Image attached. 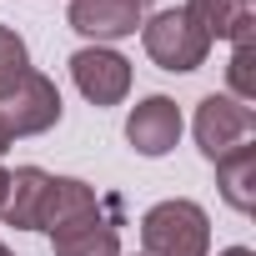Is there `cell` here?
<instances>
[{"label":"cell","instance_id":"12","mask_svg":"<svg viewBox=\"0 0 256 256\" xmlns=\"http://www.w3.org/2000/svg\"><path fill=\"white\" fill-rule=\"evenodd\" d=\"M26 70H30V50H26V40H20L10 26H0V100L20 86Z\"/></svg>","mask_w":256,"mask_h":256},{"label":"cell","instance_id":"16","mask_svg":"<svg viewBox=\"0 0 256 256\" xmlns=\"http://www.w3.org/2000/svg\"><path fill=\"white\" fill-rule=\"evenodd\" d=\"M6 191H10V171L0 166V206H6Z\"/></svg>","mask_w":256,"mask_h":256},{"label":"cell","instance_id":"14","mask_svg":"<svg viewBox=\"0 0 256 256\" xmlns=\"http://www.w3.org/2000/svg\"><path fill=\"white\" fill-rule=\"evenodd\" d=\"M216 256H256L251 246H226V251H216Z\"/></svg>","mask_w":256,"mask_h":256},{"label":"cell","instance_id":"3","mask_svg":"<svg viewBox=\"0 0 256 256\" xmlns=\"http://www.w3.org/2000/svg\"><path fill=\"white\" fill-rule=\"evenodd\" d=\"M141 46H146V56H151L161 70H171V76H186V70L206 66V56H211L206 30H201L181 6L156 10L151 20H141Z\"/></svg>","mask_w":256,"mask_h":256},{"label":"cell","instance_id":"17","mask_svg":"<svg viewBox=\"0 0 256 256\" xmlns=\"http://www.w3.org/2000/svg\"><path fill=\"white\" fill-rule=\"evenodd\" d=\"M0 256H10V246H6V241H0Z\"/></svg>","mask_w":256,"mask_h":256},{"label":"cell","instance_id":"13","mask_svg":"<svg viewBox=\"0 0 256 256\" xmlns=\"http://www.w3.org/2000/svg\"><path fill=\"white\" fill-rule=\"evenodd\" d=\"M231 46H236V50H231V70H226V76H231V96L246 106V100L256 96V80H251V36H246V40H231Z\"/></svg>","mask_w":256,"mask_h":256},{"label":"cell","instance_id":"10","mask_svg":"<svg viewBox=\"0 0 256 256\" xmlns=\"http://www.w3.org/2000/svg\"><path fill=\"white\" fill-rule=\"evenodd\" d=\"M181 10L206 30V40H246L256 20V0H186Z\"/></svg>","mask_w":256,"mask_h":256},{"label":"cell","instance_id":"8","mask_svg":"<svg viewBox=\"0 0 256 256\" xmlns=\"http://www.w3.org/2000/svg\"><path fill=\"white\" fill-rule=\"evenodd\" d=\"M50 191H56V176L50 171H40V166L10 171V191H6V206H0V221L16 226V231H46Z\"/></svg>","mask_w":256,"mask_h":256},{"label":"cell","instance_id":"7","mask_svg":"<svg viewBox=\"0 0 256 256\" xmlns=\"http://www.w3.org/2000/svg\"><path fill=\"white\" fill-rule=\"evenodd\" d=\"M126 141H131L136 156H166L176 151L181 141V106L171 96H146L131 106V116H126Z\"/></svg>","mask_w":256,"mask_h":256},{"label":"cell","instance_id":"18","mask_svg":"<svg viewBox=\"0 0 256 256\" xmlns=\"http://www.w3.org/2000/svg\"><path fill=\"white\" fill-rule=\"evenodd\" d=\"M136 6H146V0H136Z\"/></svg>","mask_w":256,"mask_h":256},{"label":"cell","instance_id":"2","mask_svg":"<svg viewBox=\"0 0 256 256\" xmlns=\"http://www.w3.org/2000/svg\"><path fill=\"white\" fill-rule=\"evenodd\" d=\"M206 251H211V221L196 201L171 196L141 216V256H206Z\"/></svg>","mask_w":256,"mask_h":256},{"label":"cell","instance_id":"9","mask_svg":"<svg viewBox=\"0 0 256 256\" xmlns=\"http://www.w3.org/2000/svg\"><path fill=\"white\" fill-rule=\"evenodd\" d=\"M70 30L86 40H126L141 30V6L136 0H70Z\"/></svg>","mask_w":256,"mask_h":256},{"label":"cell","instance_id":"6","mask_svg":"<svg viewBox=\"0 0 256 256\" xmlns=\"http://www.w3.org/2000/svg\"><path fill=\"white\" fill-rule=\"evenodd\" d=\"M70 80L90 106H120L131 96V60L110 46H80L70 56Z\"/></svg>","mask_w":256,"mask_h":256},{"label":"cell","instance_id":"4","mask_svg":"<svg viewBox=\"0 0 256 256\" xmlns=\"http://www.w3.org/2000/svg\"><path fill=\"white\" fill-rule=\"evenodd\" d=\"M191 126H196V146H201L206 161H221V156H231L241 146H256V116L236 96H216L211 90L196 106V120Z\"/></svg>","mask_w":256,"mask_h":256},{"label":"cell","instance_id":"5","mask_svg":"<svg viewBox=\"0 0 256 256\" xmlns=\"http://www.w3.org/2000/svg\"><path fill=\"white\" fill-rule=\"evenodd\" d=\"M60 90H56V80L50 76H40V70H26L20 76V86L0 100V120H6V131H10V141H26V136H46L50 126L60 120Z\"/></svg>","mask_w":256,"mask_h":256},{"label":"cell","instance_id":"11","mask_svg":"<svg viewBox=\"0 0 256 256\" xmlns=\"http://www.w3.org/2000/svg\"><path fill=\"white\" fill-rule=\"evenodd\" d=\"M211 166H216L221 201L246 216V211L256 206V146H241V151H231V156H221V161H211Z\"/></svg>","mask_w":256,"mask_h":256},{"label":"cell","instance_id":"1","mask_svg":"<svg viewBox=\"0 0 256 256\" xmlns=\"http://www.w3.org/2000/svg\"><path fill=\"white\" fill-rule=\"evenodd\" d=\"M120 201L96 196V186L76 176H56L46 231L56 256H120V226H116Z\"/></svg>","mask_w":256,"mask_h":256},{"label":"cell","instance_id":"15","mask_svg":"<svg viewBox=\"0 0 256 256\" xmlns=\"http://www.w3.org/2000/svg\"><path fill=\"white\" fill-rule=\"evenodd\" d=\"M10 146H16V141H10V131H6V120H0V156H6Z\"/></svg>","mask_w":256,"mask_h":256}]
</instances>
